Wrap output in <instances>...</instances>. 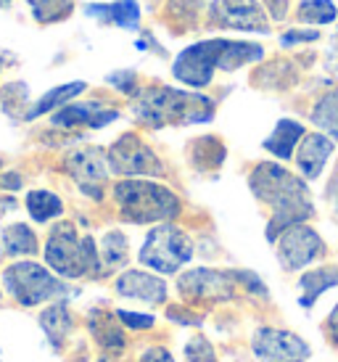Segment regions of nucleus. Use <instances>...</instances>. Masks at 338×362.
Instances as JSON below:
<instances>
[{
  "label": "nucleus",
  "mask_w": 338,
  "mask_h": 362,
  "mask_svg": "<svg viewBox=\"0 0 338 362\" xmlns=\"http://www.w3.org/2000/svg\"><path fill=\"white\" fill-rule=\"evenodd\" d=\"M249 185L259 202L272 206V220L267 228V238L272 243L278 241L283 230H289L293 225H304L315 214L307 182L275 161L257 164L251 170Z\"/></svg>",
  "instance_id": "1"
},
{
  "label": "nucleus",
  "mask_w": 338,
  "mask_h": 362,
  "mask_svg": "<svg viewBox=\"0 0 338 362\" xmlns=\"http://www.w3.org/2000/svg\"><path fill=\"white\" fill-rule=\"evenodd\" d=\"M132 111L148 127L201 124L214 117V103L201 93H185L177 88H148L140 93Z\"/></svg>",
  "instance_id": "2"
},
{
  "label": "nucleus",
  "mask_w": 338,
  "mask_h": 362,
  "mask_svg": "<svg viewBox=\"0 0 338 362\" xmlns=\"http://www.w3.org/2000/svg\"><path fill=\"white\" fill-rule=\"evenodd\" d=\"M114 202L120 206L122 220L146 225V222H169L180 214V199L167 185L151 180L127 177L114 185Z\"/></svg>",
  "instance_id": "3"
},
{
  "label": "nucleus",
  "mask_w": 338,
  "mask_h": 362,
  "mask_svg": "<svg viewBox=\"0 0 338 362\" xmlns=\"http://www.w3.org/2000/svg\"><path fill=\"white\" fill-rule=\"evenodd\" d=\"M45 262L64 278L100 275L98 246L90 235H80L71 222H59L45 243Z\"/></svg>",
  "instance_id": "4"
},
{
  "label": "nucleus",
  "mask_w": 338,
  "mask_h": 362,
  "mask_svg": "<svg viewBox=\"0 0 338 362\" xmlns=\"http://www.w3.org/2000/svg\"><path fill=\"white\" fill-rule=\"evenodd\" d=\"M6 291L21 304V307H37L42 302H64L71 288L59 281L50 270L37 262H16L3 272Z\"/></svg>",
  "instance_id": "5"
},
{
  "label": "nucleus",
  "mask_w": 338,
  "mask_h": 362,
  "mask_svg": "<svg viewBox=\"0 0 338 362\" xmlns=\"http://www.w3.org/2000/svg\"><path fill=\"white\" fill-rule=\"evenodd\" d=\"M138 259L140 264H146L151 270L172 275L193 259V243L177 225L164 222V225H156L153 230H148L146 241L140 246Z\"/></svg>",
  "instance_id": "6"
},
{
  "label": "nucleus",
  "mask_w": 338,
  "mask_h": 362,
  "mask_svg": "<svg viewBox=\"0 0 338 362\" xmlns=\"http://www.w3.org/2000/svg\"><path fill=\"white\" fill-rule=\"evenodd\" d=\"M228 45V37H211V40H199L182 48L172 61V74L175 80L188 85V88H206L219 69V59Z\"/></svg>",
  "instance_id": "7"
},
{
  "label": "nucleus",
  "mask_w": 338,
  "mask_h": 362,
  "mask_svg": "<svg viewBox=\"0 0 338 362\" xmlns=\"http://www.w3.org/2000/svg\"><path fill=\"white\" fill-rule=\"evenodd\" d=\"M251 352L259 362H307V341L291 331L262 325L251 336Z\"/></svg>",
  "instance_id": "8"
},
{
  "label": "nucleus",
  "mask_w": 338,
  "mask_h": 362,
  "mask_svg": "<svg viewBox=\"0 0 338 362\" xmlns=\"http://www.w3.org/2000/svg\"><path fill=\"white\" fill-rule=\"evenodd\" d=\"M106 159H109V170L117 172V175H127V177H135V175H161V161L159 156L151 151L146 143L140 141L138 135H122L120 141L111 146L106 151Z\"/></svg>",
  "instance_id": "9"
},
{
  "label": "nucleus",
  "mask_w": 338,
  "mask_h": 362,
  "mask_svg": "<svg viewBox=\"0 0 338 362\" xmlns=\"http://www.w3.org/2000/svg\"><path fill=\"white\" fill-rule=\"evenodd\" d=\"M209 21L211 27L219 30L262 32V35L269 32L267 16L259 0H211Z\"/></svg>",
  "instance_id": "10"
},
{
  "label": "nucleus",
  "mask_w": 338,
  "mask_h": 362,
  "mask_svg": "<svg viewBox=\"0 0 338 362\" xmlns=\"http://www.w3.org/2000/svg\"><path fill=\"white\" fill-rule=\"evenodd\" d=\"M325 254V243L309 225H293L278 235V257L286 270H304Z\"/></svg>",
  "instance_id": "11"
},
{
  "label": "nucleus",
  "mask_w": 338,
  "mask_h": 362,
  "mask_svg": "<svg viewBox=\"0 0 338 362\" xmlns=\"http://www.w3.org/2000/svg\"><path fill=\"white\" fill-rule=\"evenodd\" d=\"M177 288L185 299H201V302H228L235 291V272L209 270V267H193L182 272Z\"/></svg>",
  "instance_id": "12"
},
{
  "label": "nucleus",
  "mask_w": 338,
  "mask_h": 362,
  "mask_svg": "<svg viewBox=\"0 0 338 362\" xmlns=\"http://www.w3.org/2000/svg\"><path fill=\"white\" fill-rule=\"evenodd\" d=\"M64 167L90 199H100V188L109 177V159L100 148H80L69 153Z\"/></svg>",
  "instance_id": "13"
},
{
  "label": "nucleus",
  "mask_w": 338,
  "mask_h": 362,
  "mask_svg": "<svg viewBox=\"0 0 338 362\" xmlns=\"http://www.w3.org/2000/svg\"><path fill=\"white\" fill-rule=\"evenodd\" d=\"M114 288L124 299H135L143 304H164L167 302V283L161 281L159 275L143 270H127L122 272Z\"/></svg>",
  "instance_id": "14"
},
{
  "label": "nucleus",
  "mask_w": 338,
  "mask_h": 362,
  "mask_svg": "<svg viewBox=\"0 0 338 362\" xmlns=\"http://www.w3.org/2000/svg\"><path fill=\"white\" fill-rule=\"evenodd\" d=\"M114 119H120V111L117 109H106L103 103L98 101H82V103H66L64 109H59L53 114V124L56 127H93V130H98V127H106L111 124Z\"/></svg>",
  "instance_id": "15"
},
{
  "label": "nucleus",
  "mask_w": 338,
  "mask_h": 362,
  "mask_svg": "<svg viewBox=\"0 0 338 362\" xmlns=\"http://www.w3.org/2000/svg\"><path fill=\"white\" fill-rule=\"evenodd\" d=\"M333 151H336V141H330L328 135H322V132H309V135H304L296 148L298 172L307 180L320 177L322 170H325V164H328V159L333 156Z\"/></svg>",
  "instance_id": "16"
},
{
  "label": "nucleus",
  "mask_w": 338,
  "mask_h": 362,
  "mask_svg": "<svg viewBox=\"0 0 338 362\" xmlns=\"http://www.w3.org/2000/svg\"><path fill=\"white\" fill-rule=\"evenodd\" d=\"M304 135H307V132H304V124L286 117V119H280L278 124H275V130L269 132L267 141L262 143V146H264V151L272 153L275 159L289 161Z\"/></svg>",
  "instance_id": "17"
},
{
  "label": "nucleus",
  "mask_w": 338,
  "mask_h": 362,
  "mask_svg": "<svg viewBox=\"0 0 338 362\" xmlns=\"http://www.w3.org/2000/svg\"><path fill=\"white\" fill-rule=\"evenodd\" d=\"M85 13L103 21V24L122 27V30H138L140 27L138 0H117V3H109V6H88Z\"/></svg>",
  "instance_id": "18"
},
{
  "label": "nucleus",
  "mask_w": 338,
  "mask_h": 362,
  "mask_svg": "<svg viewBox=\"0 0 338 362\" xmlns=\"http://www.w3.org/2000/svg\"><path fill=\"white\" fill-rule=\"evenodd\" d=\"M333 286H338L336 264H325V267H317V270L301 275V281H298V291H301L298 304H301L304 310H309L312 304L317 302V296H322V293L328 291V288H333Z\"/></svg>",
  "instance_id": "19"
},
{
  "label": "nucleus",
  "mask_w": 338,
  "mask_h": 362,
  "mask_svg": "<svg viewBox=\"0 0 338 362\" xmlns=\"http://www.w3.org/2000/svg\"><path fill=\"white\" fill-rule=\"evenodd\" d=\"M40 325H42V331H45V336H48V341L53 344V346H61V344L69 339L71 328H74L69 307L64 302L50 304L48 310L40 315Z\"/></svg>",
  "instance_id": "20"
},
{
  "label": "nucleus",
  "mask_w": 338,
  "mask_h": 362,
  "mask_svg": "<svg viewBox=\"0 0 338 362\" xmlns=\"http://www.w3.org/2000/svg\"><path fill=\"white\" fill-rule=\"evenodd\" d=\"M85 90H88V85H85V82H66V85H59V88H53V90L45 93L40 101L27 111V119H37V117H42V114L64 109L71 98H77V95L85 93Z\"/></svg>",
  "instance_id": "21"
},
{
  "label": "nucleus",
  "mask_w": 338,
  "mask_h": 362,
  "mask_svg": "<svg viewBox=\"0 0 338 362\" xmlns=\"http://www.w3.org/2000/svg\"><path fill=\"white\" fill-rule=\"evenodd\" d=\"M122 322H114L109 312L95 310L90 312V331L95 336V341L103 346V349H111V352H122L124 349V333L120 328Z\"/></svg>",
  "instance_id": "22"
},
{
  "label": "nucleus",
  "mask_w": 338,
  "mask_h": 362,
  "mask_svg": "<svg viewBox=\"0 0 338 362\" xmlns=\"http://www.w3.org/2000/svg\"><path fill=\"white\" fill-rule=\"evenodd\" d=\"M37 252V235L32 233L30 225L13 222L3 230V254L8 257H30Z\"/></svg>",
  "instance_id": "23"
},
{
  "label": "nucleus",
  "mask_w": 338,
  "mask_h": 362,
  "mask_svg": "<svg viewBox=\"0 0 338 362\" xmlns=\"http://www.w3.org/2000/svg\"><path fill=\"white\" fill-rule=\"evenodd\" d=\"M264 56V48L262 45H254V42H243V40H228L225 51H222V59H219V69L222 71H235L246 64H254Z\"/></svg>",
  "instance_id": "24"
},
{
  "label": "nucleus",
  "mask_w": 338,
  "mask_h": 362,
  "mask_svg": "<svg viewBox=\"0 0 338 362\" xmlns=\"http://www.w3.org/2000/svg\"><path fill=\"white\" fill-rule=\"evenodd\" d=\"M127 254H129L127 238H124L120 230H109L100 238V246H98L100 270L111 272V270H117V267H122V264L127 262Z\"/></svg>",
  "instance_id": "25"
},
{
  "label": "nucleus",
  "mask_w": 338,
  "mask_h": 362,
  "mask_svg": "<svg viewBox=\"0 0 338 362\" xmlns=\"http://www.w3.org/2000/svg\"><path fill=\"white\" fill-rule=\"evenodd\" d=\"M309 117H312V122L322 130V135H328L330 141H338V88L325 93V95L315 103V109H312Z\"/></svg>",
  "instance_id": "26"
},
{
  "label": "nucleus",
  "mask_w": 338,
  "mask_h": 362,
  "mask_svg": "<svg viewBox=\"0 0 338 362\" xmlns=\"http://www.w3.org/2000/svg\"><path fill=\"white\" fill-rule=\"evenodd\" d=\"M296 19L301 24H312V27L333 24L338 19L336 3L333 0H301L296 6Z\"/></svg>",
  "instance_id": "27"
},
{
  "label": "nucleus",
  "mask_w": 338,
  "mask_h": 362,
  "mask_svg": "<svg viewBox=\"0 0 338 362\" xmlns=\"http://www.w3.org/2000/svg\"><path fill=\"white\" fill-rule=\"evenodd\" d=\"M27 211L35 222H48L64 214V202L50 191H30L27 196Z\"/></svg>",
  "instance_id": "28"
},
{
  "label": "nucleus",
  "mask_w": 338,
  "mask_h": 362,
  "mask_svg": "<svg viewBox=\"0 0 338 362\" xmlns=\"http://www.w3.org/2000/svg\"><path fill=\"white\" fill-rule=\"evenodd\" d=\"M32 8V16L40 24H53V21L66 19L74 11V0H27Z\"/></svg>",
  "instance_id": "29"
},
{
  "label": "nucleus",
  "mask_w": 338,
  "mask_h": 362,
  "mask_svg": "<svg viewBox=\"0 0 338 362\" xmlns=\"http://www.w3.org/2000/svg\"><path fill=\"white\" fill-rule=\"evenodd\" d=\"M185 357H188V362H217L214 349L206 339H193L185 344Z\"/></svg>",
  "instance_id": "30"
},
{
  "label": "nucleus",
  "mask_w": 338,
  "mask_h": 362,
  "mask_svg": "<svg viewBox=\"0 0 338 362\" xmlns=\"http://www.w3.org/2000/svg\"><path fill=\"white\" fill-rule=\"evenodd\" d=\"M117 320L124 325V328H132V331H146L153 325V315H138V312H127V310H117Z\"/></svg>",
  "instance_id": "31"
},
{
  "label": "nucleus",
  "mask_w": 338,
  "mask_h": 362,
  "mask_svg": "<svg viewBox=\"0 0 338 362\" xmlns=\"http://www.w3.org/2000/svg\"><path fill=\"white\" fill-rule=\"evenodd\" d=\"M106 82L109 85H114L120 93H124V95H135V82H138V77H135V71H114V74H109L106 77Z\"/></svg>",
  "instance_id": "32"
},
{
  "label": "nucleus",
  "mask_w": 338,
  "mask_h": 362,
  "mask_svg": "<svg viewBox=\"0 0 338 362\" xmlns=\"http://www.w3.org/2000/svg\"><path fill=\"white\" fill-rule=\"evenodd\" d=\"M320 40L317 30H289L286 35H280V45L291 48V45H301V42H315Z\"/></svg>",
  "instance_id": "33"
},
{
  "label": "nucleus",
  "mask_w": 338,
  "mask_h": 362,
  "mask_svg": "<svg viewBox=\"0 0 338 362\" xmlns=\"http://www.w3.org/2000/svg\"><path fill=\"white\" fill-rule=\"evenodd\" d=\"M140 362H175V360H172V354L164 346H151L148 352H143Z\"/></svg>",
  "instance_id": "34"
},
{
  "label": "nucleus",
  "mask_w": 338,
  "mask_h": 362,
  "mask_svg": "<svg viewBox=\"0 0 338 362\" xmlns=\"http://www.w3.org/2000/svg\"><path fill=\"white\" fill-rule=\"evenodd\" d=\"M269 6V16L275 21L286 19V13H289V0H264Z\"/></svg>",
  "instance_id": "35"
},
{
  "label": "nucleus",
  "mask_w": 338,
  "mask_h": 362,
  "mask_svg": "<svg viewBox=\"0 0 338 362\" xmlns=\"http://www.w3.org/2000/svg\"><path fill=\"white\" fill-rule=\"evenodd\" d=\"M325 69H328L333 77H338V37H333V42H330V51H328V56H325Z\"/></svg>",
  "instance_id": "36"
},
{
  "label": "nucleus",
  "mask_w": 338,
  "mask_h": 362,
  "mask_svg": "<svg viewBox=\"0 0 338 362\" xmlns=\"http://www.w3.org/2000/svg\"><path fill=\"white\" fill-rule=\"evenodd\" d=\"M325 331H328L330 341L338 346V304L333 307V312L328 315V320H325Z\"/></svg>",
  "instance_id": "37"
},
{
  "label": "nucleus",
  "mask_w": 338,
  "mask_h": 362,
  "mask_svg": "<svg viewBox=\"0 0 338 362\" xmlns=\"http://www.w3.org/2000/svg\"><path fill=\"white\" fill-rule=\"evenodd\" d=\"M3 188H6V191H19L21 188L19 172H8V175H3Z\"/></svg>",
  "instance_id": "38"
},
{
  "label": "nucleus",
  "mask_w": 338,
  "mask_h": 362,
  "mask_svg": "<svg viewBox=\"0 0 338 362\" xmlns=\"http://www.w3.org/2000/svg\"><path fill=\"white\" fill-rule=\"evenodd\" d=\"M330 199H333V202H338V170H336V177H333V182H330Z\"/></svg>",
  "instance_id": "39"
},
{
  "label": "nucleus",
  "mask_w": 338,
  "mask_h": 362,
  "mask_svg": "<svg viewBox=\"0 0 338 362\" xmlns=\"http://www.w3.org/2000/svg\"><path fill=\"white\" fill-rule=\"evenodd\" d=\"M0 257H3V233H0Z\"/></svg>",
  "instance_id": "40"
},
{
  "label": "nucleus",
  "mask_w": 338,
  "mask_h": 362,
  "mask_svg": "<svg viewBox=\"0 0 338 362\" xmlns=\"http://www.w3.org/2000/svg\"><path fill=\"white\" fill-rule=\"evenodd\" d=\"M8 3H11V0H0V6H8Z\"/></svg>",
  "instance_id": "41"
},
{
  "label": "nucleus",
  "mask_w": 338,
  "mask_h": 362,
  "mask_svg": "<svg viewBox=\"0 0 338 362\" xmlns=\"http://www.w3.org/2000/svg\"><path fill=\"white\" fill-rule=\"evenodd\" d=\"M0 167H3V159H0Z\"/></svg>",
  "instance_id": "42"
},
{
  "label": "nucleus",
  "mask_w": 338,
  "mask_h": 362,
  "mask_svg": "<svg viewBox=\"0 0 338 362\" xmlns=\"http://www.w3.org/2000/svg\"><path fill=\"white\" fill-rule=\"evenodd\" d=\"M100 362H106V360H100Z\"/></svg>",
  "instance_id": "43"
}]
</instances>
